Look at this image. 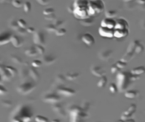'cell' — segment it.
Returning <instances> with one entry per match:
<instances>
[{"mask_svg":"<svg viewBox=\"0 0 145 122\" xmlns=\"http://www.w3.org/2000/svg\"><path fill=\"white\" fill-rule=\"evenodd\" d=\"M33 115V112L29 106L25 104H20L10 114V121L14 122H29L32 119Z\"/></svg>","mask_w":145,"mask_h":122,"instance_id":"1","label":"cell"},{"mask_svg":"<svg viewBox=\"0 0 145 122\" xmlns=\"http://www.w3.org/2000/svg\"><path fill=\"white\" fill-rule=\"evenodd\" d=\"M131 73L127 72H120L117 74L116 76L117 85L118 89L120 91L126 90L128 86L132 82L131 78Z\"/></svg>","mask_w":145,"mask_h":122,"instance_id":"2","label":"cell"},{"mask_svg":"<svg viewBox=\"0 0 145 122\" xmlns=\"http://www.w3.org/2000/svg\"><path fill=\"white\" fill-rule=\"evenodd\" d=\"M36 85L34 83L27 81H24L18 85L17 92L22 95H27L31 93L35 89Z\"/></svg>","mask_w":145,"mask_h":122,"instance_id":"3","label":"cell"},{"mask_svg":"<svg viewBox=\"0 0 145 122\" xmlns=\"http://www.w3.org/2000/svg\"><path fill=\"white\" fill-rule=\"evenodd\" d=\"M70 115L72 121H77V120L87 118L88 115L83 111L82 108L78 106H73L71 108Z\"/></svg>","mask_w":145,"mask_h":122,"instance_id":"4","label":"cell"},{"mask_svg":"<svg viewBox=\"0 0 145 122\" xmlns=\"http://www.w3.org/2000/svg\"><path fill=\"white\" fill-rule=\"evenodd\" d=\"M144 46L138 40H135L129 44L127 52L140 53L144 51Z\"/></svg>","mask_w":145,"mask_h":122,"instance_id":"5","label":"cell"},{"mask_svg":"<svg viewBox=\"0 0 145 122\" xmlns=\"http://www.w3.org/2000/svg\"><path fill=\"white\" fill-rule=\"evenodd\" d=\"M60 100V96L54 93H48L42 97V100L44 102L49 104H54L58 103Z\"/></svg>","mask_w":145,"mask_h":122,"instance_id":"6","label":"cell"},{"mask_svg":"<svg viewBox=\"0 0 145 122\" xmlns=\"http://www.w3.org/2000/svg\"><path fill=\"white\" fill-rule=\"evenodd\" d=\"M33 40V42L36 45L44 46L46 44V37L44 33L40 31H36L34 33Z\"/></svg>","mask_w":145,"mask_h":122,"instance_id":"7","label":"cell"},{"mask_svg":"<svg viewBox=\"0 0 145 122\" xmlns=\"http://www.w3.org/2000/svg\"><path fill=\"white\" fill-rule=\"evenodd\" d=\"M12 33L7 30H0V46L8 44L10 42Z\"/></svg>","mask_w":145,"mask_h":122,"instance_id":"8","label":"cell"},{"mask_svg":"<svg viewBox=\"0 0 145 122\" xmlns=\"http://www.w3.org/2000/svg\"><path fill=\"white\" fill-rule=\"evenodd\" d=\"M90 70L93 75L97 77L101 78L106 74L103 67L98 65H93L91 66Z\"/></svg>","mask_w":145,"mask_h":122,"instance_id":"9","label":"cell"},{"mask_svg":"<svg viewBox=\"0 0 145 122\" xmlns=\"http://www.w3.org/2000/svg\"><path fill=\"white\" fill-rule=\"evenodd\" d=\"M99 33L101 36L106 38H112L114 37V29L101 26L99 29Z\"/></svg>","mask_w":145,"mask_h":122,"instance_id":"10","label":"cell"},{"mask_svg":"<svg viewBox=\"0 0 145 122\" xmlns=\"http://www.w3.org/2000/svg\"><path fill=\"white\" fill-rule=\"evenodd\" d=\"M136 109H137V106L136 104H131V106L129 107L128 109L123 113L121 116L122 120L125 121L127 119H129V118H130V117L133 115L136 111Z\"/></svg>","mask_w":145,"mask_h":122,"instance_id":"11","label":"cell"},{"mask_svg":"<svg viewBox=\"0 0 145 122\" xmlns=\"http://www.w3.org/2000/svg\"><path fill=\"white\" fill-rule=\"evenodd\" d=\"M113 52L110 49H103L99 52L98 57L99 58L104 61H107L111 57Z\"/></svg>","mask_w":145,"mask_h":122,"instance_id":"12","label":"cell"},{"mask_svg":"<svg viewBox=\"0 0 145 122\" xmlns=\"http://www.w3.org/2000/svg\"><path fill=\"white\" fill-rule=\"evenodd\" d=\"M59 94L66 97L73 96L76 94V91L72 89L67 87H60L57 89Z\"/></svg>","mask_w":145,"mask_h":122,"instance_id":"13","label":"cell"},{"mask_svg":"<svg viewBox=\"0 0 145 122\" xmlns=\"http://www.w3.org/2000/svg\"><path fill=\"white\" fill-rule=\"evenodd\" d=\"M10 42L15 48H20L23 46L24 43V39L17 35H12L10 39Z\"/></svg>","mask_w":145,"mask_h":122,"instance_id":"14","label":"cell"},{"mask_svg":"<svg viewBox=\"0 0 145 122\" xmlns=\"http://www.w3.org/2000/svg\"><path fill=\"white\" fill-rule=\"evenodd\" d=\"M82 40L87 46H91L95 43L94 37L89 33H86L83 35L82 37Z\"/></svg>","mask_w":145,"mask_h":122,"instance_id":"15","label":"cell"},{"mask_svg":"<svg viewBox=\"0 0 145 122\" xmlns=\"http://www.w3.org/2000/svg\"><path fill=\"white\" fill-rule=\"evenodd\" d=\"M56 60V57L51 54H45L42 55L41 61L42 63L46 65H52Z\"/></svg>","mask_w":145,"mask_h":122,"instance_id":"16","label":"cell"},{"mask_svg":"<svg viewBox=\"0 0 145 122\" xmlns=\"http://www.w3.org/2000/svg\"><path fill=\"white\" fill-rule=\"evenodd\" d=\"M116 24V21L112 18H106L101 22V25L102 27H106L110 29H114Z\"/></svg>","mask_w":145,"mask_h":122,"instance_id":"17","label":"cell"},{"mask_svg":"<svg viewBox=\"0 0 145 122\" xmlns=\"http://www.w3.org/2000/svg\"><path fill=\"white\" fill-rule=\"evenodd\" d=\"M53 110L54 112H56L59 115L62 117L66 116V114L64 107L62 105L58 103H55L53 106Z\"/></svg>","mask_w":145,"mask_h":122,"instance_id":"18","label":"cell"},{"mask_svg":"<svg viewBox=\"0 0 145 122\" xmlns=\"http://www.w3.org/2000/svg\"><path fill=\"white\" fill-rule=\"evenodd\" d=\"M129 33V29H115L113 35L116 38H120L127 36Z\"/></svg>","mask_w":145,"mask_h":122,"instance_id":"19","label":"cell"},{"mask_svg":"<svg viewBox=\"0 0 145 122\" xmlns=\"http://www.w3.org/2000/svg\"><path fill=\"white\" fill-rule=\"evenodd\" d=\"M129 24L128 22L123 18H119L116 21L115 29H129Z\"/></svg>","mask_w":145,"mask_h":122,"instance_id":"20","label":"cell"},{"mask_svg":"<svg viewBox=\"0 0 145 122\" xmlns=\"http://www.w3.org/2000/svg\"><path fill=\"white\" fill-rule=\"evenodd\" d=\"M25 53L29 57H35L38 54L35 46H30L27 48L25 51Z\"/></svg>","mask_w":145,"mask_h":122,"instance_id":"21","label":"cell"},{"mask_svg":"<svg viewBox=\"0 0 145 122\" xmlns=\"http://www.w3.org/2000/svg\"><path fill=\"white\" fill-rule=\"evenodd\" d=\"M29 75L35 81H37L40 78V74L35 67H31L29 69Z\"/></svg>","mask_w":145,"mask_h":122,"instance_id":"22","label":"cell"},{"mask_svg":"<svg viewBox=\"0 0 145 122\" xmlns=\"http://www.w3.org/2000/svg\"><path fill=\"white\" fill-rule=\"evenodd\" d=\"M24 67H21L20 69L18 71L19 75L20 78L22 80H25L26 79L29 75V70L25 67V66H24Z\"/></svg>","mask_w":145,"mask_h":122,"instance_id":"23","label":"cell"},{"mask_svg":"<svg viewBox=\"0 0 145 122\" xmlns=\"http://www.w3.org/2000/svg\"><path fill=\"white\" fill-rule=\"evenodd\" d=\"M8 25L9 28L15 31L19 27L18 23V20L14 17L11 18L9 20L8 22Z\"/></svg>","mask_w":145,"mask_h":122,"instance_id":"24","label":"cell"},{"mask_svg":"<svg viewBox=\"0 0 145 122\" xmlns=\"http://www.w3.org/2000/svg\"><path fill=\"white\" fill-rule=\"evenodd\" d=\"M139 92L135 90H129L126 91L124 96L129 99H134L138 96Z\"/></svg>","mask_w":145,"mask_h":122,"instance_id":"25","label":"cell"},{"mask_svg":"<svg viewBox=\"0 0 145 122\" xmlns=\"http://www.w3.org/2000/svg\"><path fill=\"white\" fill-rule=\"evenodd\" d=\"M130 72L134 75L140 76L141 74H143L145 73V67L143 66H140L135 67L131 70Z\"/></svg>","mask_w":145,"mask_h":122,"instance_id":"26","label":"cell"},{"mask_svg":"<svg viewBox=\"0 0 145 122\" xmlns=\"http://www.w3.org/2000/svg\"><path fill=\"white\" fill-rule=\"evenodd\" d=\"M1 76L3 80L5 81H9L11 80V78L12 77L10 72L6 69L4 68L2 71L0 72Z\"/></svg>","mask_w":145,"mask_h":122,"instance_id":"27","label":"cell"},{"mask_svg":"<svg viewBox=\"0 0 145 122\" xmlns=\"http://www.w3.org/2000/svg\"><path fill=\"white\" fill-rule=\"evenodd\" d=\"M11 60L17 65H24V61L20 56L17 54H13L10 55Z\"/></svg>","mask_w":145,"mask_h":122,"instance_id":"28","label":"cell"},{"mask_svg":"<svg viewBox=\"0 0 145 122\" xmlns=\"http://www.w3.org/2000/svg\"><path fill=\"white\" fill-rule=\"evenodd\" d=\"M80 23L82 25L85 27H89L91 26L94 23V20L91 18H87L84 19L80 21Z\"/></svg>","mask_w":145,"mask_h":122,"instance_id":"29","label":"cell"},{"mask_svg":"<svg viewBox=\"0 0 145 122\" xmlns=\"http://www.w3.org/2000/svg\"><path fill=\"white\" fill-rule=\"evenodd\" d=\"M107 81H108V79H107L106 75L101 77L100 78V79L97 83V86L100 88H103L105 87L106 84H107Z\"/></svg>","mask_w":145,"mask_h":122,"instance_id":"30","label":"cell"},{"mask_svg":"<svg viewBox=\"0 0 145 122\" xmlns=\"http://www.w3.org/2000/svg\"><path fill=\"white\" fill-rule=\"evenodd\" d=\"M1 104L5 108H11L13 105V102L9 99H3L1 100Z\"/></svg>","mask_w":145,"mask_h":122,"instance_id":"31","label":"cell"},{"mask_svg":"<svg viewBox=\"0 0 145 122\" xmlns=\"http://www.w3.org/2000/svg\"><path fill=\"white\" fill-rule=\"evenodd\" d=\"M79 74L78 72H68L65 75L66 79L70 81H72L77 79L79 76Z\"/></svg>","mask_w":145,"mask_h":122,"instance_id":"32","label":"cell"},{"mask_svg":"<svg viewBox=\"0 0 145 122\" xmlns=\"http://www.w3.org/2000/svg\"><path fill=\"white\" fill-rule=\"evenodd\" d=\"M5 68L10 72L12 77L16 76V74L18 72L17 69L14 67L12 66H5Z\"/></svg>","mask_w":145,"mask_h":122,"instance_id":"33","label":"cell"},{"mask_svg":"<svg viewBox=\"0 0 145 122\" xmlns=\"http://www.w3.org/2000/svg\"><path fill=\"white\" fill-rule=\"evenodd\" d=\"M23 8L24 11L26 13H29L30 12L31 9V4L29 1H26L24 3Z\"/></svg>","mask_w":145,"mask_h":122,"instance_id":"34","label":"cell"},{"mask_svg":"<svg viewBox=\"0 0 145 122\" xmlns=\"http://www.w3.org/2000/svg\"><path fill=\"white\" fill-rule=\"evenodd\" d=\"M12 5L16 8H20L23 7L24 3L22 0H12L11 2Z\"/></svg>","mask_w":145,"mask_h":122,"instance_id":"35","label":"cell"},{"mask_svg":"<svg viewBox=\"0 0 145 122\" xmlns=\"http://www.w3.org/2000/svg\"><path fill=\"white\" fill-rule=\"evenodd\" d=\"M66 30L64 28H59L57 29V30L55 31V35L57 36L61 37L64 35L66 33Z\"/></svg>","mask_w":145,"mask_h":122,"instance_id":"36","label":"cell"},{"mask_svg":"<svg viewBox=\"0 0 145 122\" xmlns=\"http://www.w3.org/2000/svg\"><path fill=\"white\" fill-rule=\"evenodd\" d=\"M35 121L37 122H47L48 121V118L46 117L38 115L35 117Z\"/></svg>","mask_w":145,"mask_h":122,"instance_id":"37","label":"cell"},{"mask_svg":"<svg viewBox=\"0 0 145 122\" xmlns=\"http://www.w3.org/2000/svg\"><path fill=\"white\" fill-rule=\"evenodd\" d=\"M109 89L112 93H116L118 91L117 85L114 83H112L109 86Z\"/></svg>","mask_w":145,"mask_h":122,"instance_id":"38","label":"cell"},{"mask_svg":"<svg viewBox=\"0 0 145 122\" xmlns=\"http://www.w3.org/2000/svg\"><path fill=\"white\" fill-rule=\"evenodd\" d=\"M117 13L116 11L113 10H110L106 11L105 13L106 16L107 18H114L115 16H116Z\"/></svg>","mask_w":145,"mask_h":122,"instance_id":"39","label":"cell"},{"mask_svg":"<svg viewBox=\"0 0 145 122\" xmlns=\"http://www.w3.org/2000/svg\"><path fill=\"white\" fill-rule=\"evenodd\" d=\"M18 23L19 26L21 28L26 29L27 27V23L24 19L20 18L18 20Z\"/></svg>","mask_w":145,"mask_h":122,"instance_id":"40","label":"cell"},{"mask_svg":"<svg viewBox=\"0 0 145 122\" xmlns=\"http://www.w3.org/2000/svg\"><path fill=\"white\" fill-rule=\"evenodd\" d=\"M35 46L38 54H40V55H43L44 54L45 52V49L43 46L36 45Z\"/></svg>","mask_w":145,"mask_h":122,"instance_id":"41","label":"cell"},{"mask_svg":"<svg viewBox=\"0 0 145 122\" xmlns=\"http://www.w3.org/2000/svg\"><path fill=\"white\" fill-rule=\"evenodd\" d=\"M45 28L47 31L51 32H55L57 29V27L54 24H50L47 25H46Z\"/></svg>","mask_w":145,"mask_h":122,"instance_id":"42","label":"cell"},{"mask_svg":"<svg viewBox=\"0 0 145 122\" xmlns=\"http://www.w3.org/2000/svg\"><path fill=\"white\" fill-rule=\"evenodd\" d=\"M42 62L41 60L35 59L33 60L31 62V65L35 68L40 67L42 65Z\"/></svg>","mask_w":145,"mask_h":122,"instance_id":"43","label":"cell"},{"mask_svg":"<svg viewBox=\"0 0 145 122\" xmlns=\"http://www.w3.org/2000/svg\"><path fill=\"white\" fill-rule=\"evenodd\" d=\"M15 31H16V32L18 34H19V35L21 36L25 35L28 33L27 31H26V29L21 28V27H20V26Z\"/></svg>","mask_w":145,"mask_h":122,"instance_id":"44","label":"cell"},{"mask_svg":"<svg viewBox=\"0 0 145 122\" xmlns=\"http://www.w3.org/2000/svg\"><path fill=\"white\" fill-rule=\"evenodd\" d=\"M115 64L120 69H123V68H125L127 65V62H124V61H122L121 60L117 61Z\"/></svg>","mask_w":145,"mask_h":122,"instance_id":"45","label":"cell"},{"mask_svg":"<svg viewBox=\"0 0 145 122\" xmlns=\"http://www.w3.org/2000/svg\"><path fill=\"white\" fill-rule=\"evenodd\" d=\"M65 79H66L65 77L63 75H62V74H59L56 76V80L57 82L62 83L64 82Z\"/></svg>","mask_w":145,"mask_h":122,"instance_id":"46","label":"cell"},{"mask_svg":"<svg viewBox=\"0 0 145 122\" xmlns=\"http://www.w3.org/2000/svg\"><path fill=\"white\" fill-rule=\"evenodd\" d=\"M54 9L52 8H47L44 9L43 13L45 15H48L54 13Z\"/></svg>","mask_w":145,"mask_h":122,"instance_id":"47","label":"cell"},{"mask_svg":"<svg viewBox=\"0 0 145 122\" xmlns=\"http://www.w3.org/2000/svg\"><path fill=\"white\" fill-rule=\"evenodd\" d=\"M121 69L120 68H118L116 65V64H114V65H112V66L111 67V72L112 73H116V72H118V71H120V70Z\"/></svg>","mask_w":145,"mask_h":122,"instance_id":"48","label":"cell"},{"mask_svg":"<svg viewBox=\"0 0 145 122\" xmlns=\"http://www.w3.org/2000/svg\"><path fill=\"white\" fill-rule=\"evenodd\" d=\"M7 93V90L3 85L0 84V95H4Z\"/></svg>","mask_w":145,"mask_h":122,"instance_id":"49","label":"cell"},{"mask_svg":"<svg viewBox=\"0 0 145 122\" xmlns=\"http://www.w3.org/2000/svg\"><path fill=\"white\" fill-rule=\"evenodd\" d=\"M64 23V21H63V20H55L54 24L57 28V27H60V26H62V25H63Z\"/></svg>","mask_w":145,"mask_h":122,"instance_id":"50","label":"cell"},{"mask_svg":"<svg viewBox=\"0 0 145 122\" xmlns=\"http://www.w3.org/2000/svg\"><path fill=\"white\" fill-rule=\"evenodd\" d=\"M27 32L30 34H34L36 31L34 27L32 26H30V27H27L26 29Z\"/></svg>","mask_w":145,"mask_h":122,"instance_id":"51","label":"cell"},{"mask_svg":"<svg viewBox=\"0 0 145 122\" xmlns=\"http://www.w3.org/2000/svg\"><path fill=\"white\" fill-rule=\"evenodd\" d=\"M12 0H0V3L1 4H5L7 5L9 4L12 2Z\"/></svg>","mask_w":145,"mask_h":122,"instance_id":"52","label":"cell"},{"mask_svg":"<svg viewBox=\"0 0 145 122\" xmlns=\"http://www.w3.org/2000/svg\"><path fill=\"white\" fill-rule=\"evenodd\" d=\"M5 68V65L3 63L0 62V72Z\"/></svg>","mask_w":145,"mask_h":122,"instance_id":"53","label":"cell"},{"mask_svg":"<svg viewBox=\"0 0 145 122\" xmlns=\"http://www.w3.org/2000/svg\"><path fill=\"white\" fill-rule=\"evenodd\" d=\"M138 1V2L139 3H145V0H137Z\"/></svg>","mask_w":145,"mask_h":122,"instance_id":"54","label":"cell"},{"mask_svg":"<svg viewBox=\"0 0 145 122\" xmlns=\"http://www.w3.org/2000/svg\"><path fill=\"white\" fill-rule=\"evenodd\" d=\"M3 79L2 78L1 76V73H0V84L1 82L2 81Z\"/></svg>","mask_w":145,"mask_h":122,"instance_id":"55","label":"cell"},{"mask_svg":"<svg viewBox=\"0 0 145 122\" xmlns=\"http://www.w3.org/2000/svg\"><path fill=\"white\" fill-rule=\"evenodd\" d=\"M52 121L53 122H59L60 121H59V120H53V121Z\"/></svg>","mask_w":145,"mask_h":122,"instance_id":"56","label":"cell"}]
</instances>
